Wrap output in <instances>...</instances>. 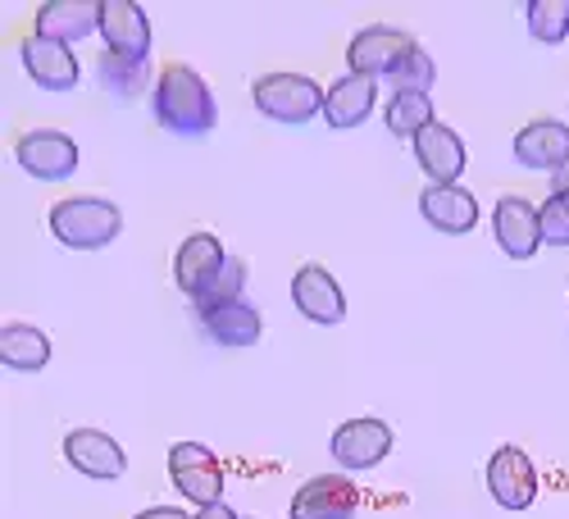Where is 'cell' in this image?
<instances>
[{"label": "cell", "instance_id": "cell-1", "mask_svg": "<svg viewBox=\"0 0 569 519\" xmlns=\"http://www.w3.org/2000/svg\"><path fill=\"white\" fill-rule=\"evenodd\" d=\"M151 110H156V123L173 137H206L219 123V106L210 97L206 78L197 69H187V64H169L156 78Z\"/></svg>", "mask_w": 569, "mask_h": 519}, {"label": "cell", "instance_id": "cell-2", "mask_svg": "<svg viewBox=\"0 0 569 519\" xmlns=\"http://www.w3.org/2000/svg\"><path fill=\"white\" fill-rule=\"evenodd\" d=\"M51 232L73 251H101L123 232V214L106 197H69L51 206Z\"/></svg>", "mask_w": 569, "mask_h": 519}, {"label": "cell", "instance_id": "cell-3", "mask_svg": "<svg viewBox=\"0 0 569 519\" xmlns=\"http://www.w3.org/2000/svg\"><path fill=\"white\" fill-rule=\"evenodd\" d=\"M256 110L273 123H310L323 114V87L306 73H264L256 82Z\"/></svg>", "mask_w": 569, "mask_h": 519}, {"label": "cell", "instance_id": "cell-4", "mask_svg": "<svg viewBox=\"0 0 569 519\" xmlns=\"http://www.w3.org/2000/svg\"><path fill=\"white\" fill-rule=\"evenodd\" d=\"M169 479L187 501H197V506H219L223 501V465L201 442H173L169 447Z\"/></svg>", "mask_w": 569, "mask_h": 519}, {"label": "cell", "instance_id": "cell-5", "mask_svg": "<svg viewBox=\"0 0 569 519\" xmlns=\"http://www.w3.org/2000/svg\"><path fill=\"white\" fill-rule=\"evenodd\" d=\"M14 160L23 164V173L41 178V182H64L78 169V141L56 132V128H32L14 141Z\"/></svg>", "mask_w": 569, "mask_h": 519}, {"label": "cell", "instance_id": "cell-6", "mask_svg": "<svg viewBox=\"0 0 569 519\" xmlns=\"http://www.w3.org/2000/svg\"><path fill=\"white\" fill-rule=\"evenodd\" d=\"M488 492L501 510H529L538 497V469H533L529 451L497 447L488 460Z\"/></svg>", "mask_w": 569, "mask_h": 519}, {"label": "cell", "instance_id": "cell-7", "mask_svg": "<svg viewBox=\"0 0 569 519\" xmlns=\"http://www.w3.org/2000/svg\"><path fill=\"white\" fill-rule=\"evenodd\" d=\"M415 51V37L410 32H397V28H365L351 37L347 46V64L351 73L360 78H392V69Z\"/></svg>", "mask_w": 569, "mask_h": 519}, {"label": "cell", "instance_id": "cell-8", "mask_svg": "<svg viewBox=\"0 0 569 519\" xmlns=\"http://www.w3.org/2000/svg\"><path fill=\"white\" fill-rule=\"evenodd\" d=\"M101 37L123 60H151V19L132 0H101Z\"/></svg>", "mask_w": 569, "mask_h": 519}, {"label": "cell", "instance_id": "cell-9", "mask_svg": "<svg viewBox=\"0 0 569 519\" xmlns=\"http://www.w3.org/2000/svg\"><path fill=\"white\" fill-rule=\"evenodd\" d=\"M328 447H333V460L342 469H373L378 460H388V451H392V429L383 419L360 415V419H347Z\"/></svg>", "mask_w": 569, "mask_h": 519}, {"label": "cell", "instance_id": "cell-10", "mask_svg": "<svg viewBox=\"0 0 569 519\" xmlns=\"http://www.w3.org/2000/svg\"><path fill=\"white\" fill-rule=\"evenodd\" d=\"M515 160L538 173L569 169V123L560 119H533L515 132Z\"/></svg>", "mask_w": 569, "mask_h": 519}, {"label": "cell", "instance_id": "cell-11", "mask_svg": "<svg viewBox=\"0 0 569 519\" xmlns=\"http://www.w3.org/2000/svg\"><path fill=\"white\" fill-rule=\"evenodd\" d=\"M64 460L78 469V475L101 479V483L123 479V469H128V451L101 429H73L64 438Z\"/></svg>", "mask_w": 569, "mask_h": 519}, {"label": "cell", "instance_id": "cell-12", "mask_svg": "<svg viewBox=\"0 0 569 519\" xmlns=\"http://www.w3.org/2000/svg\"><path fill=\"white\" fill-rule=\"evenodd\" d=\"M360 492L342 475H319L292 497V519H356Z\"/></svg>", "mask_w": 569, "mask_h": 519}, {"label": "cell", "instance_id": "cell-13", "mask_svg": "<svg viewBox=\"0 0 569 519\" xmlns=\"http://www.w3.org/2000/svg\"><path fill=\"white\" fill-rule=\"evenodd\" d=\"M419 214L429 228L447 232V238H460V232H473V223H479V201H473V192H465L460 182H451V187L429 182L419 192Z\"/></svg>", "mask_w": 569, "mask_h": 519}, {"label": "cell", "instance_id": "cell-14", "mask_svg": "<svg viewBox=\"0 0 569 519\" xmlns=\"http://www.w3.org/2000/svg\"><path fill=\"white\" fill-rule=\"evenodd\" d=\"M223 265H228V251L219 247L214 232H192V238H187L178 247V256H173V282L197 301L210 282L219 278Z\"/></svg>", "mask_w": 569, "mask_h": 519}, {"label": "cell", "instance_id": "cell-15", "mask_svg": "<svg viewBox=\"0 0 569 519\" xmlns=\"http://www.w3.org/2000/svg\"><path fill=\"white\" fill-rule=\"evenodd\" d=\"M492 228H497V247L510 260H533L542 247V223L538 210L525 197H501L492 210Z\"/></svg>", "mask_w": 569, "mask_h": 519}, {"label": "cell", "instance_id": "cell-16", "mask_svg": "<svg viewBox=\"0 0 569 519\" xmlns=\"http://www.w3.org/2000/svg\"><path fill=\"white\" fill-rule=\"evenodd\" d=\"M19 56H23L28 78H32L37 87H46V91H73V87H78V78H82L78 56L69 51V46L46 41V37H37V32L19 46Z\"/></svg>", "mask_w": 569, "mask_h": 519}, {"label": "cell", "instance_id": "cell-17", "mask_svg": "<svg viewBox=\"0 0 569 519\" xmlns=\"http://www.w3.org/2000/svg\"><path fill=\"white\" fill-rule=\"evenodd\" d=\"M292 301L310 323H342L347 319V297L338 288V278L323 265H306L292 278Z\"/></svg>", "mask_w": 569, "mask_h": 519}, {"label": "cell", "instance_id": "cell-18", "mask_svg": "<svg viewBox=\"0 0 569 519\" xmlns=\"http://www.w3.org/2000/svg\"><path fill=\"white\" fill-rule=\"evenodd\" d=\"M101 28V0H46L37 10V37L73 46Z\"/></svg>", "mask_w": 569, "mask_h": 519}, {"label": "cell", "instance_id": "cell-19", "mask_svg": "<svg viewBox=\"0 0 569 519\" xmlns=\"http://www.w3.org/2000/svg\"><path fill=\"white\" fill-rule=\"evenodd\" d=\"M415 160H419V169L429 173L438 187H451L465 173V141L447 123H429L415 137Z\"/></svg>", "mask_w": 569, "mask_h": 519}, {"label": "cell", "instance_id": "cell-20", "mask_svg": "<svg viewBox=\"0 0 569 519\" xmlns=\"http://www.w3.org/2000/svg\"><path fill=\"white\" fill-rule=\"evenodd\" d=\"M373 106H378V87H373V78H360V73H347L323 91L328 128H360L373 114Z\"/></svg>", "mask_w": 569, "mask_h": 519}, {"label": "cell", "instance_id": "cell-21", "mask_svg": "<svg viewBox=\"0 0 569 519\" xmlns=\"http://www.w3.org/2000/svg\"><path fill=\"white\" fill-rule=\"evenodd\" d=\"M197 319H201V333H206L210 342H219V347H256L260 333H264L260 310L247 306V301H228V306L206 310V315H197Z\"/></svg>", "mask_w": 569, "mask_h": 519}, {"label": "cell", "instance_id": "cell-22", "mask_svg": "<svg viewBox=\"0 0 569 519\" xmlns=\"http://www.w3.org/2000/svg\"><path fill=\"white\" fill-rule=\"evenodd\" d=\"M51 360V338L32 323H6L0 328V365H10L14 373H37Z\"/></svg>", "mask_w": 569, "mask_h": 519}, {"label": "cell", "instance_id": "cell-23", "mask_svg": "<svg viewBox=\"0 0 569 519\" xmlns=\"http://www.w3.org/2000/svg\"><path fill=\"white\" fill-rule=\"evenodd\" d=\"M97 78H101L106 91H114L119 101H132V97H141V91L151 87V60H123L114 51H101Z\"/></svg>", "mask_w": 569, "mask_h": 519}, {"label": "cell", "instance_id": "cell-24", "mask_svg": "<svg viewBox=\"0 0 569 519\" xmlns=\"http://www.w3.org/2000/svg\"><path fill=\"white\" fill-rule=\"evenodd\" d=\"M383 119H388V132L392 137H419L429 123H438V114H433V101L423 97V91H397V97L388 101V110H383Z\"/></svg>", "mask_w": 569, "mask_h": 519}, {"label": "cell", "instance_id": "cell-25", "mask_svg": "<svg viewBox=\"0 0 569 519\" xmlns=\"http://www.w3.org/2000/svg\"><path fill=\"white\" fill-rule=\"evenodd\" d=\"M529 32L542 46H560L569 37V0H529L525 6Z\"/></svg>", "mask_w": 569, "mask_h": 519}, {"label": "cell", "instance_id": "cell-26", "mask_svg": "<svg viewBox=\"0 0 569 519\" xmlns=\"http://www.w3.org/2000/svg\"><path fill=\"white\" fill-rule=\"evenodd\" d=\"M242 288H247V265L228 256V265L219 269V278L210 282V288H206V292H201L192 306H197V315L219 310V306H228V301H242Z\"/></svg>", "mask_w": 569, "mask_h": 519}, {"label": "cell", "instance_id": "cell-27", "mask_svg": "<svg viewBox=\"0 0 569 519\" xmlns=\"http://www.w3.org/2000/svg\"><path fill=\"white\" fill-rule=\"evenodd\" d=\"M538 223H542V242L547 247H569V178H560L556 192L542 201Z\"/></svg>", "mask_w": 569, "mask_h": 519}, {"label": "cell", "instance_id": "cell-28", "mask_svg": "<svg viewBox=\"0 0 569 519\" xmlns=\"http://www.w3.org/2000/svg\"><path fill=\"white\" fill-rule=\"evenodd\" d=\"M433 78H438V69H433V60H429V51H419V46H415V51L392 69V87L397 91H423V97H429V87H433Z\"/></svg>", "mask_w": 569, "mask_h": 519}, {"label": "cell", "instance_id": "cell-29", "mask_svg": "<svg viewBox=\"0 0 569 519\" xmlns=\"http://www.w3.org/2000/svg\"><path fill=\"white\" fill-rule=\"evenodd\" d=\"M192 519H242V515H237V510H228V506L219 501V506H201Z\"/></svg>", "mask_w": 569, "mask_h": 519}, {"label": "cell", "instance_id": "cell-30", "mask_svg": "<svg viewBox=\"0 0 569 519\" xmlns=\"http://www.w3.org/2000/svg\"><path fill=\"white\" fill-rule=\"evenodd\" d=\"M137 519H192V515H182V510H173V506H156V510H141Z\"/></svg>", "mask_w": 569, "mask_h": 519}]
</instances>
